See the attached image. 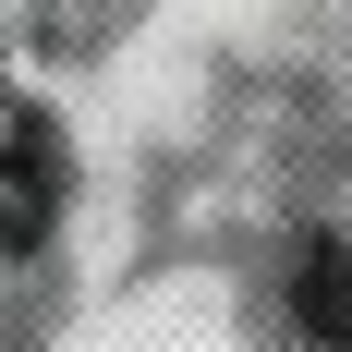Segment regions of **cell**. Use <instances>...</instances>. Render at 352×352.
Masks as SVG:
<instances>
[{
    "label": "cell",
    "mask_w": 352,
    "mask_h": 352,
    "mask_svg": "<svg viewBox=\"0 0 352 352\" xmlns=\"http://www.w3.org/2000/svg\"><path fill=\"white\" fill-rule=\"evenodd\" d=\"M243 352H352V98L292 109L231 219Z\"/></svg>",
    "instance_id": "cell-1"
},
{
    "label": "cell",
    "mask_w": 352,
    "mask_h": 352,
    "mask_svg": "<svg viewBox=\"0 0 352 352\" xmlns=\"http://www.w3.org/2000/svg\"><path fill=\"white\" fill-rule=\"evenodd\" d=\"M61 243H73V146L25 85H0V352L49 340Z\"/></svg>",
    "instance_id": "cell-2"
},
{
    "label": "cell",
    "mask_w": 352,
    "mask_h": 352,
    "mask_svg": "<svg viewBox=\"0 0 352 352\" xmlns=\"http://www.w3.org/2000/svg\"><path fill=\"white\" fill-rule=\"evenodd\" d=\"M146 0H0V49L12 61H98Z\"/></svg>",
    "instance_id": "cell-3"
}]
</instances>
